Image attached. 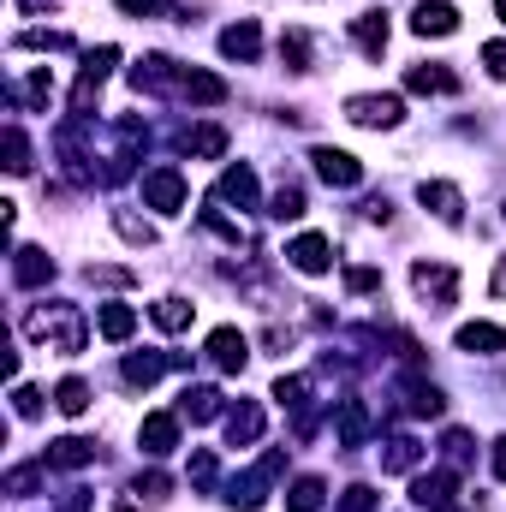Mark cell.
Returning <instances> with one entry per match:
<instances>
[{
  "mask_svg": "<svg viewBox=\"0 0 506 512\" xmlns=\"http://www.w3.org/2000/svg\"><path fill=\"white\" fill-rule=\"evenodd\" d=\"M24 334H30L36 346H48V352H66V358H78V352L90 346V322H84L78 304H36V310L24 316Z\"/></svg>",
  "mask_w": 506,
  "mask_h": 512,
  "instance_id": "6da1fadb",
  "label": "cell"
},
{
  "mask_svg": "<svg viewBox=\"0 0 506 512\" xmlns=\"http://www.w3.org/2000/svg\"><path fill=\"white\" fill-rule=\"evenodd\" d=\"M280 471H286V453H280V447H268V453L256 459L251 471H245V477H233L227 501H233V507H245V512H256L262 501H268V483H274Z\"/></svg>",
  "mask_w": 506,
  "mask_h": 512,
  "instance_id": "7a4b0ae2",
  "label": "cell"
},
{
  "mask_svg": "<svg viewBox=\"0 0 506 512\" xmlns=\"http://www.w3.org/2000/svg\"><path fill=\"white\" fill-rule=\"evenodd\" d=\"M131 84L143 96H167V102H185V66H173L167 54H143L131 66Z\"/></svg>",
  "mask_w": 506,
  "mask_h": 512,
  "instance_id": "3957f363",
  "label": "cell"
},
{
  "mask_svg": "<svg viewBox=\"0 0 506 512\" xmlns=\"http://www.w3.org/2000/svg\"><path fill=\"white\" fill-rule=\"evenodd\" d=\"M411 501L423 512H465V501H459V471H417L411 477Z\"/></svg>",
  "mask_w": 506,
  "mask_h": 512,
  "instance_id": "277c9868",
  "label": "cell"
},
{
  "mask_svg": "<svg viewBox=\"0 0 506 512\" xmlns=\"http://www.w3.org/2000/svg\"><path fill=\"white\" fill-rule=\"evenodd\" d=\"M411 286L429 310H453L459 304V274L447 262H411Z\"/></svg>",
  "mask_w": 506,
  "mask_h": 512,
  "instance_id": "5b68a950",
  "label": "cell"
},
{
  "mask_svg": "<svg viewBox=\"0 0 506 512\" xmlns=\"http://www.w3.org/2000/svg\"><path fill=\"white\" fill-rule=\"evenodd\" d=\"M143 203L155 215H179L185 209V173L179 167H149L143 173Z\"/></svg>",
  "mask_w": 506,
  "mask_h": 512,
  "instance_id": "8992f818",
  "label": "cell"
},
{
  "mask_svg": "<svg viewBox=\"0 0 506 512\" xmlns=\"http://www.w3.org/2000/svg\"><path fill=\"white\" fill-rule=\"evenodd\" d=\"M346 120L370 126V131H393L405 120V102L399 96H346Z\"/></svg>",
  "mask_w": 506,
  "mask_h": 512,
  "instance_id": "52a82bcc",
  "label": "cell"
},
{
  "mask_svg": "<svg viewBox=\"0 0 506 512\" xmlns=\"http://www.w3.org/2000/svg\"><path fill=\"white\" fill-rule=\"evenodd\" d=\"M120 66V48H96L90 60H84V72H78V90H72V114L84 120L90 114V102H96V90L108 84V72Z\"/></svg>",
  "mask_w": 506,
  "mask_h": 512,
  "instance_id": "ba28073f",
  "label": "cell"
},
{
  "mask_svg": "<svg viewBox=\"0 0 506 512\" xmlns=\"http://www.w3.org/2000/svg\"><path fill=\"white\" fill-rule=\"evenodd\" d=\"M417 203H423L441 227H465V191H459V185H447V179H423V185H417Z\"/></svg>",
  "mask_w": 506,
  "mask_h": 512,
  "instance_id": "9c48e42d",
  "label": "cell"
},
{
  "mask_svg": "<svg viewBox=\"0 0 506 512\" xmlns=\"http://www.w3.org/2000/svg\"><path fill=\"white\" fill-rule=\"evenodd\" d=\"M310 167H316L328 185H340V191H352V185L364 179L358 155H346V149H334V143H316V149H310Z\"/></svg>",
  "mask_w": 506,
  "mask_h": 512,
  "instance_id": "30bf717a",
  "label": "cell"
},
{
  "mask_svg": "<svg viewBox=\"0 0 506 512\" xmlns=\"http://www.w3.org/2000/svg\"><path fill=\"white\" fill-rule=\"evenodd\" d=\"M203 352H209V364H215V370H227V376H239V370L251 364V340H245L239 328H215Z\"/></svg>",
  "mask_w": 506,
  "mask_h": 512,
  "instance_id": "8fae6325",
  "label": "cell"
},
{
  "mask_svg": "<svg viewBox=\"0 0 506 512\" xmlns=\"http://www.w3.org/2000/svg\"><path fill=\"white\" fill-rule=\"evenodd\" d=\"M185 364H191L185 352H131L126 358V382L149 387V382H161V370H185Z\"/></svg>",
  "mask_w": 506,
  "mask_h": 512,
  "instance_id": "7c38bea8",
  "label": "cell"
},
{
  "mask_svg": "<svg viewBox=\"0 0 506 512\" xmlns=\"http://www.w3.org/2000/svg\"><path fill=\"white\" fill-rule=\"evenodd\" d=\"M411 30H417V36H453V30H459V6H447V0H417V6H411Z\"/></svg>",
  "mask_w": 506,
  "mask_h": 512,
  "instance_id": "4fadbf2b",
  "label": "cell"
},
{
  "mask_svg": "<svg viewBox=\"0 0 506 512\" xmlns=\"http://www.w3.org/2000/svg\"><path fill=\"white\" fill-rule=\"evenodd\" d=\"M137 441H143V453H149V459L173 453V447H179V417H173V411H149V417H143V429H137Z\"/></svg>",
  "mask_w": 506,
  "mask_h": 512,
  "instance_id": "5bb4252c",
  "label": "cell"
},
{
  "mask_svg": "<svg viewBox=\"0 0 506 512\" xmlns=\"http://www.w3.org/2000/svg\"><path fill=\"white\" fill-rule=\"evenodd\" d=\"M42 465H54V471H84V465H96V441H84V435H60V441H48Z\"/></svg>",
  "mask_w": 506,
  "mask_h": 512,
  "instance_id": "9a60e30c",
  "label": "cell"
},
{
  "mask_svg": "<svg viewBox=\"0 0 506 512\" xmlns=\"http://www.w3.org/2000/svg\"><path fill=\"white\" fill-rule=\"evenodd\" d=\"M286 262H292L298 274H328V268H334V256H328V239H322V233H298V239L286 245Z\"/></svg>",
  "mask_w": 506,
  "mask_h": 512,
  "instance_id": "2e32d148",
  "label": "cell"
},
{
  "mask_svg": "<svg viewBox=\"0 0 506 512\" xmlns=\"http://www.w3.org/2000/svg\"><path fill=\"white\" fill-rule=\"evenodd\" d=\"M453 346L471 352V358H495V352H506V328H495V322H465L453 334Z\"/></svg>",
  "mask_w": 506,
  "mask_h": 512,
  "instance_id": "e0dca14e",
  "label": "cell"
},
{
  "mask_svg": "<svg viewBox=\"0 0 506 512\" xmlns=\"http://www.w3.org/2000/svg\"><path fill=\"white\" fill-rule=\"evenodd\" d=\"M334 429H340V447H364V441H370V411H364V399H334Z\"/></svg>",
  "mask_w": 506,
  "mask_h": 512,
  "instance_id": "ac0fdd59",
  "label": "cell"
},
{
  "mask_svg": "<svg viewBox=\"0 0 506 512\" xmlns=\"http://www.w3.org/2000/svg\"><path fill=\"white\" fill-rule=\"evenodd\" d=\"M405 90L411 96H459V72H447V66H411Z\"/></svg>",
  "mask_w": 506,
  "mask_h": 512,
  "instance_id": "d6986e66",
  "label": "cell"
},
{
  "mask_svg": "<svg viewBox=\"0 0 506 512\" xmlns=\"http://www.w3.org/2000/svg\"><path fill=\"white\" fill-rule=\"evenodd\" d=\"M12 280H18V286H48V280H54V256L36 251V245L12 251Z\"/></svg>",
  "mask_w": 506,
  "mask_h": 512,
  "instance_id": "ffe728a7",
  "label": "cell"
},
{
  "mask_svg": "<svg viewBox=\"0 0 506 512\" xmlns=\"http://www.w3.org/2000/svg\"><path fill=\"white\" fill-rule=\"evenodd\" d=\"M221 54H227V60H256V54H262V30H256V18H239V24L221 30Z\"/></svg>",
  "mask_w": 506,
  "mask_h": 512,
  "instance_id": "44dd1931",
  "label": "cell"
},
{
  "mask_svg": "<svg viewBox=\"0 0 506 512\" xmlns=\"http://www.w3.org/2000/svg\"><path fill=\"white\" fill-rule=\"evenodd\" d=\"M215 197H221V203H239V209H256V203H262V191H256V173H251V167H227Z\"/></svg>",
  "mask_w": 506,
  "mask_h": 512,
  "instance_id": "7402d4cb",
  "label": "cell"
},
{
  "mask_svg": "<svg viewBox=\"0 0 506 512\" xmlns=\"http://www.w3.org/2000/svg\"><path fill=\"white\" fill-rule=\"evenodd\" d=\"M352 42H358V54L381 60V48H387V12H358L352 18Z\"/></svg>",
  "mask_w": 506,
  "mask_h": 512,
  "instance_id": "603a6c76",
  "label": "cell"
},
{
  "mask_svg": "<svg viewBox=\"0 0 506 512\" xmlns=\"http://www.w3.org/2000/svg\"><path fill=\"white\" fill-rule=\"evenodd\" d=\"M399 393H405V411H411V417H441V411H447L441 387H435V382H423V376H411V382L399 387Z\"/></svg>",
  "mask_w": 506,
  "mask_h": 512,
  "instance_id": "cb8c5ba5",
  "label": "cell"
},
{
  "mask_svg": "<svg viewBox=\"0 0 506 512\" xmlns=\"http://www.w3.org/2000/svg\"><path fill=\"white\" fill-rule=\"evenodd\" d=\"M185 102H197V108H221V102H227V78H215V72H191V66H185Z\"/></svg>",
  "mask_w": 506,
  "mask_h": 512,
  "instance_id": "d4e9b609",
  "label": "cell"
},
{
  "mask_svg": "<svg viewBox=\"0 0 506 512\" xmlns=\"http://www.w3.org/2000/svg\"><path fill=\"white\" fill-rule=\"evenodd\" d=\"M417 465H423V441H417V435H393L387 453H381V471L405 477V471H417Z\"/></svg>",
  "mask_w": 506,
  "mask_h": 512,
  "instance_id": "484cf974",
  "label": "cell"
},
{
  "mask_svg": "<svg viewBox=\"0 0 506 512\" xmlns=\"http://www.w3.org/2000/svg\"><path fill=\"white\" fill-rule=\"evenodd\" d=\"M227 441H233V447H251V441H262V405H251V399H245V405H233V411H227Z\"/></svg>",
  "mask_w": 506,
  "mask_h": 512,
  "instance_id": "4316f807",
  "label": "cell"
},
{
  "mask_svg": "<svg viewBox=\"0 0 506 512\" xmlns=\"http://www.w3.org/2000/svg\"><path fill=\"white\" fill-rule=\"evenodd\" d=\"M179 417L215 423V417H221V393H215V387H185V393H179Z\"/></svg>",
  "mask_w": 506,
  "mask_h": 512,
  "instance_id": "83f0119b",
  "label": "cell"
},
{
  "mask_svg": "<svg viewBox=\"0 0 506 512\" xmlns=\"http://www.w3.org/2000/svg\"><path fill=\"white\" fill-rule=\"evenodd\" d=\"M96 328H102V340H131L137 334V310L131 304H102V316H96Z\"/></svg>",
  "mask_w": 506,
  "mask_h": 512,
  "instance_id": "f1b7e54d",
  "label": "cell"
},
{
  "mask_svg": "<svg viewBox=\"0 0 506 512\" xmlns=\"http://www.w3.org/2000/svg\"><path fill=\"white\" fill-rule=\"evenodd\" d=\"M179 143H185L191 155H203V161H221V155H227V131L221 126H191Z\"/></svg>",
  "mask_w": 506,
  "mask_h": 512,
  "instance_id": "f546056e",
  "label": "cell"
},
{
  "mask_svg": "<svg viewBox=\"0 0 506 512\" xmlns=\"http://www.w3.org/2000/svg\"><path fill=\"white\" fill-rule=\"evenodd\" d=\"M268 215H274V221H298V215H304V185H298V179H280L274 197H268Z\"/></svg>",
  "mask_w": 506,
  "mask_h": 512,
  "instance_id": "4dcf8cb0",
  "label": "cell"
},
{
  "mask_svg": "<svg viewBox=\"0 0 506 512\" xmlns=\"http://www.w3.org/2000/svg\"><path fill=\"white\" fill-rule=\"evenodd\" d=\"M191 310H197V304H185V298H155L149 316H155L161 334H185V328H191Z\"/></svg>",
  "mask_w": 506,
  "mask_h": 512,
  "instance_id": "1f68e13d",
  "label": "cell"
},
{
  "mask_svg": "<svg viewBox=\"0 0 506 512\" xmlns=\"http://www.w3.org/2000/svg\"><path fill=\"white\" fill-rule=\"evenodd\" d=\"M322 477H298L292 489H286V512H322Z\"/></svg>",
  "mask_w": 506,
  "mask_h": 512,
  "instance_id": "d6a6232c",
  "label": "cell"
},
{
  "mask_svg": "<svg viewBox=\"0 0 506 512\" xmlns=\"http://www.w3.org/2000/svg\"><path fill=\"white\" fill-rule=\"evenodd\" d=\"M0 149H6V173H30V143H24V126L18 120L0 131Z\"/></svg>",
  "mask_w": 506,
  "mask_h": 512,
  "instance_id": "836d02e7",
  "label": "cell"
},
{
  "mask_svg": "<svg viewBox=\"0 0 506 512\" xmlns=\"http://www.w3.org/2000/svg\"><path fill=\"white\" fill-rule=\"evenodd\" d=\"M280 60H286V72H310L316 60H310V36L304 30H286L280 36Z\"/></svg>",
  "mask_w": 506,
  "mask_h": 512,
  "instance_id": "e575fe53",
  "label": "cell"
},
{
  "mask_svg": "<svg viewBox=\"0 0 506 512\" xmlns=\"http://www.w3.org/2000/svg\"><path fill=\"white\" fill-rule=\"evenodd\" d=\"M114 233H120L126 245H137V251H143V245H155V227H149L143 215H131V209H114Z\"/></svg>",
  "mask_w": 506,
  "mask_h": 512,
  "instance_id": "d590c367",
  "label": "cell"
},
{
  "mask_svg": "<svg viewBox=\"0 0 506 512\" xmlns=\"http://www.w3.org/2000/svg\"><path fill=\"white\" fill-rule=\"evenodd\" d=\"M54 405H60L66 417H84V411H90V387L78 382V376H66V382L54 387Z\"/></svg>",
  "mask_w": 506,
  "mask_h": 512,
  "instance_id": "8d00e7d4",
  "label": "cell"
},
{
  "mask_svg": "<svg viewBox=\"0 0 506 512\" xmlns=\"http://www.w3.org/2000/svg\"><path fill=\"white\" fill-rule=\"evenodd\" d=\"M12 48H42V54H66L72 48V36L66 30H18V42Z\"/></svg>",
  "mask_w": 506,
  "mask_h": 512,
  "instance_id": "74e56055",
  "label": "cell"
},
{
  "mask_svg": "<svg viewBox=\"0 0 506 512\" xmlns=\"http://www.w3.org/2000/svg\"><path fill=\"white\" fill-rule=\"evenodd\" d=\"M203 227H209V233H221L227 245H245V239H251V233H245V221H227V215H221V197L203 209Z\"/></svg>",
  "mask_w": 506,
  "mask_h": 512,
  "instance_id": "f35d334b",
  "label": "cell"
},
{
  "mask_svg": "<svg viewBox=\"0 0 506 512\" xmlns=\"http://www.w3.org/2000/svg\"><path fill=\"white\" fill-rule=\"evenodd\" d=\"M441 459H447V471H465L471 465V435L465 429H447L441 435Z\"/></svg>",
  "mask_w": 506,
  "mask_h": 512,
  "instance_id": "ab89813d",
  "label": "cell"
},
{
  "mask_svg": "<svg viewBox=\"0 0 506 512\" xmlns=\"http://www.w3.org/2000/svg\"><path fill=\"white\" fill-rule=\"evenodd\" d=\"M42 471H48V465H12V471H6V495H36V489H42Z\"/></svg>",
  "mask_w": 506,
  "mask_h": 512,
  "instance_id": "60d3db41",
  "label": "cell"
},
{
  "mask_svg": "<svg viewBox=\"0 0 506 512\" xmlns=\"http://www.w3.org/2000/svg\"><path fill=\"white\" fill-rule=\"evenodd\" d=\"M126 18H167L173 12V0H114Z\"/></svg>",
  "mask_w": 506,
  "mask_h": 512,
  "instance_id": "b9f144b4",
  "label": "cell"
},
{
  "mask_svg": "<svg viewBox=\"0 0 506 512\" xmlns=\"http://www.w3.org/2000/svg\"><path fill=\"white\" fill-rule=\"evenodd\" d=\"M137 495H143V501H167V495H173V477L149 471V477H137Z\"/></svg>",
  "mask_w": 506,
  "mask_h": 512,
  "instance_id": "7bdbcfd3",
  "label": "cell"
},
{
  "mask_svg": "<svg viewBox=\"0 0 506 512\" xmlns=\"http://www.w3.org/2000/svg\"><path fill=\"white\" fill-rule=\"evenodd\" d=\"M340 512H376V489H364V483H352V489L340 495Z\"/></svg>",
  "mask_w": 506,
  "mask_h": 512,
  "instance_id": "ee69618b",
  "label": "cell"
},
{
  "mask_svg": "<svg viewBox=\"0 0 506 512\" xmlns=\"http://www.w3.org/2000/svg\"><path fill=\"white\" fill-rule=\"evenodd\" d=\"M12 411H18V417H36V411H42V393H36V387H12Z\"/></svg>",
  "mask_w": 506,
  "mask_h": 512,
  "instance_id": "f6af8a7d",
  "label": "cell"
},
{
  "mask_svg": "<svg viewBox=\"0 0 506 512\" xmlns=\"http://www.w3.org/2000/svg\"><path fill=\"white\" fill-rule=\"evenodd\" d=\"M191 483H197V489L215 483V453H191Z\"/></svg>",
  "mask_w": 506,
  "mask_h": 512,
  "instance_id": "bcb514c9",
  "label": "cell"
},
{
  "mask_svg": "<svg viewBox=\"0 0 506 512\" xmlns=\"http://www.w3.org/2000/svg\"><path fill=\"white\" fill-rule=\"evenodd\" d=\"M483 66H489L495 84H506V42H489V48H483Z\"/></svg>",
  "mask_w": 506,
  "mask_h": 512,
  "instance_id": "7dc6e473",
  "label": "cell"
},
{
  "mask_svg": "<svg viewBox=\"0 0 506 512\" xmlns=\"http://www.w3.org/2000/svg\"><path fill=\"white\" fill-rule=\"evenodd\" d=\"M90 286H131V268H96L90 262Z\"/></svg>",
  "mask_w": 506,
  "mask_h": 512,
  "instance_id": "c3c4849f",
  "label": "cell"
},
{
  "mask_svg": "<svg viewBox=\"0 0 506 512\" xmlns=\"http://www.w3.org/2000/svg\"><path fill=\"white\" fill-rule=\"evenodd\" d=\"M346 286H352V292H376L381 268H346Z\"/></svg>",
  "mask_w": 506,
  "mask_h": 512,
  "instance_id": "681fc988",
  "label": "cell"
},
{
  "mask_svg": "<svg viewBox=\"0 0 506 512\" xmlns=\"http://www.w3.org/2000/svg\"><path fill=\"white\" fill-rule=\"evenodd\" d=\"M48 102H54V78L36 72V78H30V108H48Z\"/></svg>",
  "mask_w": 506,
  "mask_h": 512,
  "instance_id": "f907efd6",
  "label": "cell"
},
{
  "mask_svg": "<svg viewBox=\"0 0 506 512\" xmlns=\"http://www.w3.org/2000/svg\"><path fill=\"white\" fill-rule=\"evenodd\" d=\"M489 471H495V477L506 483V435L495 441V447H489Z\"/></svg>",
  "mask_w": 506,
  "mask_h": 512,
  "instance_id": "816d5d0a",
  "label": "cell"
},
{
  "mask_svg": "<svg viewBox=\"0 0 506 512\" xmlns=\"http://www.w3.org/2000/svg\"><path fill=\"white\" fill-rule=\"evenodd\" d=\"M60 512H90V495H84V489H66V501H60Z\"/></svg>",
  "mask_w": 506,
  "mask_h": 512,
  "instance_id": "f5cc1de1",
  "label": "cell"
},
{
  "mask_svg": "<svg viewBox=\"0 0 506 512\" xmlns=\"http://www.w3.org/2000/svg\"><path fill=\"white\" fill-rule=\"evenodd\" d=\"M364 215H370V221H387L393 209H387V197H370V203H364Z\"/></svg>",
  "mask_w": 506,
  "mask_h": 512,
  "instance_id": "db71d44e",
  "label": "cell"
},
{
  "mask_svg": "<svg viewBox=\"0 0 506 512\" xmlns=\"http://www.w3.org/2000/svg\"><path fill=\"white\" fill-rule=\"evenodd\" d=\"M489 292H495V298H506V256L495 262V280H489Z\"/></svg>",
  "mask_w": 506,
  "mask_h": 512,
  "instance_id": "11a10c76",
  "label": "cell"
},
{
  "mask_svg": "<svg viewBox=\"0 0 506 512\" xmlns=\"http://www.w3.org/2000/svg\"><path fill=\"white\" fill-rule=\"evenodd\" d=\"M24 12H54V0H18Z\"/></svg>",
  "mask_w": 506,
  "mask_h": 512,
  "instance_id": "9f6ffc18",
  "label": "cell"
},
{
  "mask_svg": "<svg viewBox=\"0 0 506 512\" xmlns=\"http://www.w3.org/2000/svg\"><path fill=\"white\" fill-rule=\"evenodd\" d=\"M495 18H501V24H506V0H495Z\"/></svg>",
  "mask_w": 506,
  "mask_h": 512,
  "instance_id": "6f0895ef",
  "label": "cell"
},
{
  "mask_svg": "<svg viewBox=\"0 0 506 512\" xmlns=\"http://www.w3.org/2000/svg\"><path fill=\"white\" fill-rule=\"evenodd\" d=\"M501 215H506V209H501Z\"/></svg>",
  "mask_w": 506,
  "mask_h": 512,
  "instance_id": "680465c9",
  "label": "cell"
}]
</instances>
